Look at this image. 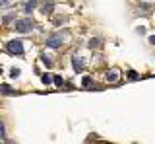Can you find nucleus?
I'll return each instance as SVG.
<instances>
[{"label": "nucleus", "instance_id": "nucleus-1", "mask_svg": "<svg viewBox=\"0 0 155 144\" xmlns=\"http://www.w3.org/2000/svg\"><path fill=\"white\" fill-rule=\"evenodd\" d=\"M31 29H33V22H31V20H27V18L16 22V31H20V33H29Z\"/></svg>", "mask_w": 155, "mask_h": 144}, {"label": "nucleus", "instance_id": "nucleus-2", "mask_svg": "<svg viewBox=\"0 0 155 144\" xmlns=\"http://www.w3.org/2000/svg\"><path fill=\"white\" fill-rule=\"evenodd\" d=\"M8 51H10V53H16V55H22L23 43L22 41H10V43H8Z\"/></svg>", "mask_w": 155, "mask_h": 144}, {"label": "nucleus", "instance_id": "nucleus-3", "mask_svg": "<svg viewBox=\"0 0 155 144\" xmlns=\"http://www.w3.org/2000/svg\"><path fill=\"white\" fill-rule=\"evenodd\" d=\"M60 45H62V37L60 35H51L47 39V47H51V49H58Z\"/></svg>", "mask_w": 155, "mask_h": 144}, {"label": "nucleus", "instance_id": "nucleus-4", "mask_svg": "<svg viewBox=\"0 0 155 144\" xmlns=\"http://www.w3.org/2000/svg\"><path fill=\"white\" fill-rule=\"evenodd\" d=\"M74 70H76V72H81V70H83V60L78 58V56H74Z\"/></svg>", "mask_w": 155, "mask_h": 144}, {"label": "nucleus", "instance_id": "nucleus-5", "mask_svg": "<svg viewBox=\"0 0 155 144\" xmlns=\"http://www.w3.org/2000/svg\"><path fill=\"white\" fill-rule=\"evenodd\" d=\"M35 6H37V0H29V2L25 4V14H29V12L33 10Z\"/></svg>", "mask_w": 155, "mask_h": 144}, {"label": "nucleus", "instance_id": "nucleus-6", "mask_svg": "<svg viewBox=\"0 0 155 144\" xmlns=\"http://www.w3.org/2000/svg\"><path fill=\"white\" fill-rule=\"evenodd\" d=\"M107 80H109V82H116V80H118V72H116V70L109 72V74H107Z\"/></svg>", "mask_w": 155, "mask_h": 144}, {"label": "nucleus", "instance_id": "nucleus-7", "mask_svg": "<svg viewBox=\"0 0 155 144\" xmlns=\"http://www.w3.org/2000/svg\"><path fill=\"white\" fill-rule=\"evenodd\" d=\"M0 92H4V94H14V88H10L8 84H2V86H0Z\"/></svg>", "mask_w": 155, "mask_h": 144}, {"label": "nucleus", "instance_id": "nucleus-8", "mask_svg": "<svg viewBox=\"0 0 155 144\" xmlns=\"http://www.w3.org/2000/svg\"><path fill=\"white\" fill-rule=\"evenodd\" d=\"M53 78H55V76H51V74H43L41 80H43V84H51V82H53Z\"/></svg>", "mask_w": 155, "mask_h": 144}, {"label": "nucleus", "instance_id": "nucleus-9", "mask_svg": "<svg viewBox=\"0 0 155 144\" xmlns=\"http://www.w3.org/2000/svg\"><path fill=\"white\" fill-rule=\"evenodd\" d=\"M41 60H43V64H45V66H47V68H49V66H51V64H53V62H51V58H49V56H41Z\"/></svg>", "mask_w": 155, "mask_h": 144}, {"label": "nucleus", "instance_id": "nucleus-10", "mask_svg": "<svg viewBox=\"0 0 155 144\" xmlns=\"http://www.w3.org/2000/svg\"><path fill=\"white\" fill-rule=\"evenodd\" d=\"M10 76H12V78H18V76H20V68H12Z\"/></svg>", "mask_w": 155, "mask_h": 144}, {"label": "nucleus", "instance_id": "nucleus-11", "mask_svg": "<svg viewBox=\"0 0 155 144\" xmlns=\"http://www.w3.org/2000/svg\"><path fill=\"white\" fill-rule=\"evenodd\" d=\"M128 78H130V80H138V72L130 70V72H128Z\"/></svg>", "mask_w": 155, "mask_h": 144}, {"label": "nucleus", "instance_id": "nucleus-12", "mask_svg": "<svg viewBox=\"0 0 155 144\" xmlns=\"http://www.w3.org/2000/svg\"><path fill=\"white\" fill-rule=\"evenodd\" d=\"M55 84H56V86H62V84H64V80H62L60 76H55Z\"/></svg>", "mask_w": 155, "mask_h": 144}, {"label": "nucleus", "instance_id": "nucleus-13", "mask_svg": "<svg viewBox=\"0 0 155 144\" xmlns=\"http://www.w3.org/2000/svg\"><path fill=\"white\" fill-rule=\"evenodd\" d=\"M51 10H53V4H45V6H43V12H45V14H47V12H51Z\"/></svg>", "mask_w": 155, "mask_h": 144}, {"label": "nucleus", "instance_id": "nucleus-14", "mask_svg": "<svg viewBox=\"0 0 155 144\" xmlns=\"http://www.w3.org/2000/svg\"><path fill=\"white\" fill-rule=\"evenodd\" d=\"M97 45H99L97 39H91V41H89V47H91V49H93V47H97Z\"/></svg>", "mask_w": 155, "mask_h": 144}, {"label": "nucleus", "instance_id": "nucleus-15", "mask_svg": "<svg viewBox=\"0 0 155 144\" xmlns=\"http://www.w3.org/2000/svg\"><path fill=\"white\" fill-rule=\"evenodd\" d=\"M83 86H91V78H87V76L83 78Z\"/></svg>", "mask_w": 155, "mask_h": 144}, {"label": "nucleus", "instance_id": "nucleus-16", "mask_svg": "<svg viewBox=\"0 0 155 144\" xmlns=\"http://www.w3.org/2000/svg\"><path fill=\"white\" fill-rule=\"evenodd\" d=\"M149 43H151V45H155V35H153V37H149Z\"/></svg>", "mask_w": 155, "mask_h": 144}, {"label": "nucleus", "instance_id": "nucleus-17", "mask_svg": "<svg viewBox=\"0 0 155 144\" xmlns=\"http://www.w3.org/2000/svg\"><path fill=\"white\" fill-rule=\"evenodd\" d=\"M8 4V0H0V6H6Z\"/></svg>", "mask_w": 155, "mask_h": 144}, {"label": "nucleus", "instance_id": "nucleus-18", "mask_svg": "<svg viewBox=\"0 0 155 144\" xmlns=\"http://www.w3.org/2000/svg\"><path fill=\"white\" fill-rule=\"evenodd\" d=\"M0 133H4V127H2V123H0Z\"/></svg>", "mask_w": 155, "mask_h": 144}, {"label": "nucleus", "instance_id": "nucleus-19", "mask_svg": "<svg viewBox=\"0 0 155 144\" xmlns=\"http://www.w3.org/2000/svg\"><path fill=\"white\" fill-rule=\"evenodd\" d=\"M0 74H2V66H0Z\"/></svg>", "mask_w": 155, "mask_h": 144}]
</instances>
